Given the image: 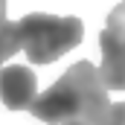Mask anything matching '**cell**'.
I'll return each mask as SVG.
<instances>
[{
	"label": "cell",
	"mask_w": 125,
	"mask_h": 125,
	"mask_svg": "<svg viewBox=\"0 0 125 125\" xmlns=\"http://www.w3.org/2000/svg\"><path fill=\"white\" fill-rule=\"evenodd\" d=\"M111 108L108 90L99 82L96 64L76 61L55 84H50L32 102V116L50 125H99Z\"/></svg>",
	"instance_id": "6da1fadb"
},
{
	"label": "cell",
	"mask_w": 125,
	"mask_h": 125,
	"mask_svg": "<svg viewBox=\"0 0 125 125\" xmlns=\"http://www.w3.org/2000/svg\"><path fill=\"white\" fill-rule=\"evenodd\" d=\"M18 44L26 50L29 64H52L64 52L82 44L84 38V23L76 15H44L32 12L21 18L18 23Z\"/></svg>",
	"instance_id": "7a4b0ae2"
},
{
	"label": "cell",
	"mask_w": 125,
	"mask_h": 125,
	"mask_svg": "<svg viewBox=\"0 0 125 125\" xmlns=\"http://www.w3.org/2000/svg\"><path fill=\"white\" fill-rule=\"evenodd\" d=\"M99 82L105 90H125V0L111 9L108 26L99 32Z\"/></svg>",
	"instance_id": "3957f363"
},
{
	"label": "cell",
	"mask_w": 125,
	"mask_h": 125,
	"mask_svg": "<svg viewBox=\"0 0 125 125\" xmlns=\"http://www.w3.org/2000/svg\"><path fill=\"white\" fill-rule=\"evenodd\" d=\"M38 96V76L23 64L0 67V102L9 111H29Z\"/></svg>",
	"instance_id": "277c9868"
},
{
	"label": "cell",
	"mask_w": 125,
	"mask_h": 125,
	"mask_svg": "<svg viewBox=\"0 0 125 125\" xmlns=\"http://www.w3.org/2000/svg\"><path fill=\"white\" fill-rule=\"evenodd\" d=\"M18 50H21V44H18V26L12 21H6V0H0V67H3V61H9Z\"/></svg>",
	"instance_id": "5b68a950"
},
{
	"label": "cell",
	"mask_w": 125,
	"mask_h": 125,
	"mask_svg": "<svg viewBox=\"0 0 125 125\" xmlns=\"http://www.w3.org/2000/svg\"><path fill=\"white\" fill-rule=\"evenodd\" d=\"M99 125H125V102L111 105V108H108V114H105V119H102Z\"/></svg>",
	"instance_id": "8992f818"
},
{
	"label": "cell",
	"mask_w": 125,
	"mask_h": 125,
	"mask_svg": "<svg viewBox=\"0 0 125 125\" xmlns=\"http://www.w3.org/2000/svg\"><path fill=\"white\" fill-rule=\"evenodd\" d=\"M70 125H82V122H70Z\"/></svg>",
	"instance_id": "52a82bcc"
}]
</instances>
